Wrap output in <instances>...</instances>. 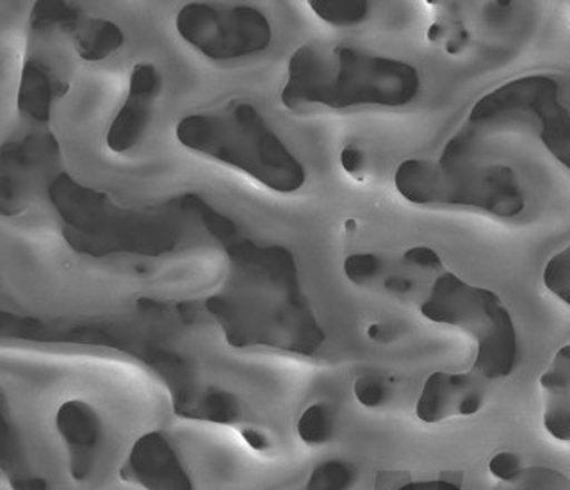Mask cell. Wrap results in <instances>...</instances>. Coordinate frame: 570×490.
Returning <instances> with one entry per match:
<instances>
[{
    "instance_id": "ac0fdd59",
    "label": "cell",
    "mask_w": 570,
    "mask_h": 490,
    "mask_svg": "<svg viewBox=\"0 0 570 490\" xmlns=\"http://www.w3.org/2000/svg\"><path fill=\"white\" fill-rule=\"evenodd\" d=\"M494 490H570L566 474L549 468H528L512 481H501Z\"/></svg>"
},
{
    "instance_id": "6da1fadb",
    "label": "cell",
    "mask_w": 570,
    "mask_h": 490,
    "mask_svg": "<svg viewBox=\"0 0 570 490\" xmlns=\"http://www.w3.org/2000/svg\"><path fill=\"white\" fill-rule=\"evenodd\" d=\"M421 89L417 68L341 45H302L287 65L281 100L287 109L323 106L403 107Z\"/></svg>"
},
{
    "instance_id": "f546056e",
    "label": "cell",
    "mask_w": 570,
    "mask_h": 490,
    "mask_svg": "<svg viewBox=\"0 0 570 490\" xmlns=\"http://www.w3.org/2000/svg\"><path fill=\"white\" fill-rule=\"evenodd\" d=\"M14 490H47V483L41 478H29L14 483Z\"/></svg>"
},
{
    "instance_id": "8fae6325",
    "label": "cell",
    "mask_w": 570,
    "mask_h": 490,
    "mask_svg": "<svg viewBox=\"0 0 570 490\" xmlns=\"http://www.w3.org/2000/svg\"><path fill=\"white\" fill-rule=\"evenodd\" d=\"M56 427L67 448L71 480L86 481L94 472L102 444V421L86 401H65L56 415Z\"/></svg>"
},
{
    "instance_id": "d6a6232c",
    "label": "cell",
    "mask_w": 570,
    "mask_h": 490,
    "mask_svg": "<svg viewBox=\"0 0 570 490\" xmlns=\"http://www.w3.org/2000/svg\"><path fill=\"white\" fill-rule=\"evenodd\" d=\"M355 227H356L355 219H347V222H346V231L347 232L355 231Z\"/></svg>"
},
{
    "instance_id": "5b68a950",
    "label": "cell",
    "mask_w": 570,
    "mask_h": 490,
    "mask_svg": "<svg viewBox=\"0 0 570 490\" xmlns=\"http://www.w3.org/2000/svg\"><path fill=\"white\" fill-rule=\"evenodd\" d=\"M394 186L410 204L462 205L499 218L519 216L525 205L515 171L503 165L406 159L397 166Z\"/></svg>"
},
{
    "instance_id": "3957f363",
    "label": "cell",
    "mask_w": 570,
    "mask_h": 490,
    "mask_svg": "<svg viewBox=\"0 0 570 490\" xmlns=\"http://www.w3.org/2000/svg\"><path fill=\"white\" fill-rule=\"evenodd\" d=\"M175 138L189 151L237 168L275 193L298 192L307 171L267 125L254 104L245 100L219 109L184 116Z\"/></svg>"
},
{
    "instance_id": "52a82bcc",
    "label": "cell",
    "mask_w": 570,
    "mask_h": 490,
    "mask_svg": "<svg viewBox=\"0 0 570 490\" xmlns=\"http://www.w3.org/2000/svg\"><path fill=\"white\" fill-rule=\"evenodd\" d=\"M557 80L546 76L522 77L478 100L469 115L472 127H485L507 116L524 112L539 124L543 145L558 160L570 150V115L558 100Z\"/></svg>"
},
{
    "instance_id": "2e32d148",
    "label": "cell",
    "mask_w": 570,
    "mask_h": 490,
    "mask_svg": "<svg viewBox=\"0 0 570 490\" xmlns=\"http://www.w3.org/2000/svg\"><path fill=\"white\" fill-rule=\"evenodd\" d=\"M308 6L330 26H356L370 14V2L365 0H311Z\"/></svg>"
},
{
    "instance_id": "4316f807",
    "label": "cell",
    "mask_w": 570,
    "mask_h": 490,
    "mask_svg": "<svg viewBox=\"0 0 570 490\" xmlns=\"http://www.w3.org/2000/svg\"><path fill=\"white\" fill-rule=\"evenodd\" d=\"M383 285H385V290L389 293L394 294H409L415 290L414 281L400 275L389 276L387 281L383 282Z\"/></svg>"
},
{
    "instance_id": "1f68e13d",
    "label": "cell",
    "mask_w": 570,
    "mask_h": 490,
    "mask_svg": "<svg viewBox=\"0 0 570 490\" xmlns=\"http://www.w3.org/2000/svg\"><path fill=\"white\" fill-rule=\"evenodd\" d=\"M442 35V26L441 23H433L432 27H430V31H428V38L430 40H435V38H439V36Z\"/></svg>"
},
{
    "instance_id": "83f0119b",
    "label": "cell",
    "mask_w": 570,
    "mask_h": 490,
    "mask_svg": "<svg viewBox=\"0 0 570 490\" xmlns=\"http://www.w3.org/2000/svg\"><path fill=\"white\" fill-rule=\"evenodd\" d=\"M367 337L373 339L376 343H391L392 339H394V332L385 323H373L367 329Z\"/></svg>"
},
{
    "instance_id": "484cf974",
    "label": "cell",
    "mask_w": 570,
    "mask_h": 490,
    "mask_svg": "<svg viewBox=\"0 0 570 490\" xmlns=\"http://www.w3.org/2000/svg\"><path fill=\"white\" fill-rule=\"evenodd\" d=\"M341 166H343L347 175L361 178L365 168L364 151H362L361 148L353 147V145H347V147L343 148V151H341Z\"/></svg>"
},
{
    "instance_id": "9a60e30c",
    "label": "cell",
    "mask_w": 570,
    "mask_h": 490,
    "mask_svg": "<svg viewBox=\"0 0 570 490\" xmlns=\"http://www.w3.org/2000/svg\"><path fill=\"white\" fill-rule=\"evenodd\" d=\"M50 98H52V86L47 71L40 62L27 61L20 91H18L20 111L32 120L45 121L49 118Z\"/></svg>"
},
{
    "instance_id": "7c38bea8",
    "label": "cell",
    "mask_w": 570,
    "mask_h": 490,
    "mask_svg": "<svg viewBox=\"0 0 570 490\" xmlns=\"http://www.w3.org/2000/svg\"><path fill=\"white\" fill-rule=\"evenodd\" d=\"M540 385L548 394L543 424L554 439L570 441V344L557 353Z\"/></svg>"
},
{
    "instance_id": "603a6c76",
    "label": "cell",
    "mask_w": 570,
    "mask_h": 490,
    "mask_svg": "<svg viewBox=\"0 0 570 490\" xmlns=\"http://www.w3.org/2000/svg\"><path fill=\"white\" fill-rule=\"evenodd\" d=\"M489 469L501 481L515 480L524 471L521 459L515 453H510V451L495 454L494 459L490 460Z\"/></svg>"
},
{
    "instance_id": "5bb4252c",
    "label": "cell",
    "mask_w": 570,
    "mask_h": 490,
    "mask_svg": "<svg viewBox=\"0 0 570 490\" xmlns=\"http://www.w3.org/2000/svg\"><path fill=\"white\" fill-rule=\"evenodd\" d=\"M177 412L184 418L209 423H234L240 415L239 401L234 394L219 389H209L198 396L186 398L177 405Z\"/></svg>"
},
{
    "instance_id": "9c48e42d",
    "label": "cell",
    "mask_w": 570,
    "mask_h": 490,
    "mask_svg": "<svg viewBox=\"0 0 570 490\" xmlns=\"http://www.w3.org/2000/svg\"><path fill=\"white\" fill-rule=\"evenodd\" d=\"M487 380L480 374L445 373L436 371L424 382L417 400V418L423 423H441L454 415H472L480 412L485 400Z\"/></svg>"
},
{
    "instance_id": "4dcf8cb0",
    "label": "cell",
    "mask_w": 570,
    "mask_h": 490,
    "mask_svg": "<svg viewBox=\"0 0 570 490\" xmlns=\"http://www.w3.org/2000/svg\"><path fill=\"white\" fill-rule=\"evenodd\" d=\"M468 41V32H460V36H456V38H453V40L448 43V52L450 53H456L460 49H462L463 43Z\"/></svg>"
},
{
    "instance_id": "ba28073f",
    "label": "cell",
    "mask_w": 570,
    "mask_h": 490,
    "mask_svg": "<svg viewBox=\"0 0 570 490\" xmlns=\"http://www.w3.org/2000/svg\"><path fill=\"white\" fill-rule=\"evenodd\" d=\"M160 85L163 77L151 62L134 65L124 106L107 130L106 143L109 150L124 154L141 141L159 97Z\"/></svg>"
},
{
    "instance_id": "e0dca14e",
    "label": "cell",
    "mask_w": 570,
    "mask_h": 490,
    "mask_svg": "<svg viewBox=\"0 0 570 490\" xmlns=\"http://www.w3.org/2000/svg\"><path fill=\"white\" fill-rule=\"evenodd\" d=\"M335 415L325 403L308 406L298 419V435L307 445H323L334 437Z\"/></svg>"
},
{
    "instance_id": "f1b7e54d",
    "label": "cell",
    "mask_w": 570,
    "mask_h": 490,
    "mask_svg": "<svg viewBox=\"0 0 570 490\" xmlns=\"http://www.w3.org/2000/svg\"><path fill=\"white\" fill-rule=\"evenodd\" d=\"M243 437H245V441L248 442L254 450L264 451L269 448V441H267V437L264 433L257 432V430H252V428H246L243 430Z\"/></svg>"
},
{
    "instance_id": "d4e9b609",
    "label": "cell",
    "mask_w": 570,
    "mask_h": 490,
    "mask_svg": "<svg viewBox=\"0 0 570 490\" xmlns=\"http://www.w3.org/2000/svg\"><path fill=\"white\" fill-rule=\"evenodd\" d=\"M403 261L412 266L423 267V270H441L442 267L439 254L428 246H414V248L406 249Z\"/></svg>"
},
{
    "instance_id": "ffe728a7",
    "label": "cell",
    "mask_w": 570,
    "mask_h": 490,
    "mask_svg": "<svg viewBox=\"0 0 570 490\" xmlns=\"http://www.w3.org/2000/svg\"><path fill=\"white\" fill-rule=\"evenodd\" d=\"M543 284L570 307V246L549 261L543 272Z\"/></svg>"
},
{
    "instance_id": "44dd1931",
    "label": "cell",
    "mask_w": 570,
    "mask_h": 490,
    "mask_svg": "<svg viewBox=\"0 0 570 490\" xmlns=\"http://www.w3.org/2000/svg\"><path fill=\"white\" fill-rule=\"evenodd\" d=\"M382 258L374 254H353L344 261L347 281L365 285L382 273Z\"/></svg>"
},
{
    "instance_id": "30bf717a",
    "label": "cell",
    "mask_w": 570,
    "mask_h": 490,
    "mask_svg": "<svg viewBox=\"0 0 570 490\" xmlns=\"http://www.w3.org/2000/svg\"><path fill=\"white\" fill-rule=\"evenodd\" d=\"M125 469L130 480L145 490H195L186 465L163 432L139 437Z\"/></svg>"
},
{
    "instance_id": "d6986e66",
    "label": "cell",
    "mask_w": 570,
    "mask_h": 490,
    "mask_svg": "<svg viewBox=\"0 0 570 490\" xmlns=\"http://www.w3.org/2000/svg\"><path fill=\"white\" fill-rule=\"evenodd\" d=\"M353 481L355 469L350 463L343 460H326L312 471L305 490H350Z\"/></svg>"
},
{
    "instance_id": "7402d4cb",
    "label": "cell",
    "mask_w": 570,
    "mask_h": 490,
    "mask_svg": "<svg viewBox=\"0 0 570 490\" xmlns=\"http://www.w3.org/2000/svg\"><path fill=\"white\" fill-rule=\"evenodd\" d=\"M353 392L358 403L365 409L382 406L389 398L387 383L379 376H361L353 385Z\"/></svg>"
},
{
    "instance_id": "277c9868",
    "label": "cell",
    "mask_w": 570,
    "mask_h": 490,
    "mask_svg": "<svg viewBox=\"0 0 570 490\" xmlns=\"http://www.w3.org/2000/svg\"><path fill=\"white\" fill-rule=\"evenodd\" d=\"M421 314L433 323L459 326L476 341L471 371L487 382L510 376L515 370V325L494 291L474 287L454 273H442L421 303Z\"/></svg>"
},
{
    "instance_id": "4fadbf2b",
    "label": "cell",
    "mask_w": 570,
    "mask_h": 490,
    "mask_svg": "<svg viewBox=\"0 0 570 490\" xmlns=\"http://www.w3.org/2000/svg\"><path fill=\"white\" fill-rule=\"evenodd\" d=\"M124 41L120 27L106 18H86L73 29V45L82 61H102L120 49Z\"/></svg>"
},
{
    "instance_id": "8992f818",
    "label": "cell",
    "mask_w": 570,
    "mask_h": 490,
    "mask_svg": "<svg viewBox=\"0 0 570 490\" xmlns=\"http://www.w3.org/2000/svg\"><path fill=\"white\" fill-rule=\"evenodd\" d=\"M175 27L186 43L213 61L248 58L273 40L272 23L252 6L193 2L178 11Z\"/></svg>"
},
{
    "instance_id": "cb8c5ba5",
    "label": "cell",
    "mask_w": 570,
    "mask_h": 490,
    "mask_svg": "<svg viewBox=\"0 0 570 490\" xmlns=\"http://www.w3.org/2000/svg\"><path fill=\"white\" fill-rule=\"evenodd\" d=\"M397 490H463L462 477L448 472L436 480L406 481Z\"/></svg>"
},
{
    "instance_id": "7a4b0ae2",
    "label": "cell",
    "mask_w": 570,
    "mask_h": 490,
    "mask_svg": "<svg viewBox=\"0 0 570 490\" xmlns=\"http://www.w3.org/2000/svg\"><path fill=\"white\" fill-rule=\"evenodd\" d=\"M248 294L245 298L213 300L222 312L227 339L236 346H272L312 355L325 341L308 303L299 290L289 252L278 246L249 249L245 258Z\"/></svg>"
}]
</instances>
